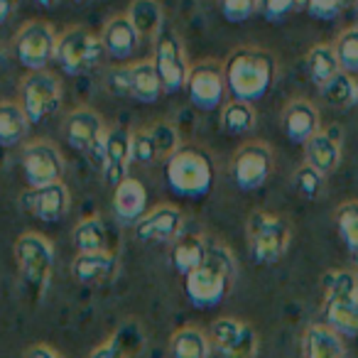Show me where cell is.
<instances>
[{
  "label": "cell",
  "instance_id": "5b68a950",
  "mask_svg": "<svg viewBox=\"0 0 358 358\" xmlns=\"http://www.w3.org/2000/svg\"><path fill=\"white\" fill-rule=\"evenodd\" d=\"M292 241V229L278 214L253 211L248 219V248L258 265H275L285 258Z\"/></svg>",
  "mask_w": 358,
  "mask_h": 358
},
{
  "label": "cell",
  "instance_id": "44dd1931",
  "mask_svg": "<svg viewBox=\"0 0 358 358\" xmlns=\"http://www.w3.org/2000/svg\"><path fill=\"white\" fill-rule=\"evenodd\" d=\"M101 45H103V52L110 59H118V62L130 59L138 52L140 37L125 13L110 15L103 22V27H101Z\"/></svg>",
  "mask_w": 358,
  "mask_h": 358
},
{
  "label": "cell",
  "instance_id": "7dc6e473",
  "mask_svg": "<svg viewBox=\"0 0 358 358\" xmlns=\"http://www.w3.org/2000/svg\"><path fill=\"white\" fill-rule=\"evenodd\" d=\"M74 6H89V3H96V0H69Z\"/></svg>",
  "mask_w": 358,
  "mask_h": 358
},
{
  "label": "cell",
  "instance_id": "52a82bcc",
  "mask_svg": "<svg viewBox=\"0 0 358 358\" xmlns=\"http://www.w3.org/2000/svg\"><path fill=\"white\" fill-rule=\"evenodd\" d=\"M103 45H101V35L84 25H69L59 32L57 40L55 59L59 62L62 71L71 76H79L99 66L101 57H103Z\"/></svg>",
  "mask_w": 358,
  "mask_h": 358
},
{
  "label": "cell",
  "instance_id": "484cf974",
  "mask_svg": "<svg viewBox=\"0 0 358 358\" xmlns=\"http://www.w3.org/2000/svg\"><path fill=\"white\" fill-rule=\"evenodd\" d=\"M304 358H346L343 338L327 324H312L302 336Z\"/></svg>",
  "mask_w": 358,
  "mask_h": 358
},
{
  "label": "cell",
  "instance_id": "bcb514c9",
  "mask_svg": "<svg viewBox=\"0 0 358 358\" xmlns=\"http://www.w3.org/2000/svg\"><path fill=\"white\" fill-rule=\"evenodd\" d=\"M30 3L40 10H52V8L59 6V0H30Z\"/></svg>",
  "mask_w": 358,
  "mask_h": 358
},
{
  "label": "cell",
  "instance_id": "6da1fadb",
  "mask_svg": "<svg viewBox=\"0 0 358 358\" xmlns=\"http://www.w3.org/2000/svg\"><path fill=\"white\" fill-rule=\"evenodd\" d=\"M224 79L236 101L255 103L265 99L278 81V57L265 47H238L226 57Z\"/></svg>",
  "mask_w": 358,
  "mask_h": 358
},
{
  "label": "cell",
  "instance_id": "60d3db41",
  "mask_svg": "<svg viewBox=\"0 0 358 358\" xmlns=\"http://www.w3.org/2000/svg\"><path fill=\"white\" fill-rule=\"evenodd\" d=\"M356 6V0H307L304 10L314 17V20H336L346 10Z\"/></svg>",
  "mask_w": 358,
  "mask_h": 358
},
{
  "label": "cell",
  "instance_id": "9c48e42d",
  "mask_svg": "<svg viewBox=\"0 0 358 358\" xmlns=\"http://www.w3.org/2000/svg\"><path fill=\"white\" fill-rule=\"evenodd\" d=\"M62 133L71 148L94 157L96 164H103V145L108 128H106L99 110L91 106H76L62 120Z\"/></svg>",
  "mask_w": 358,
  "mask_h": 358
},
{
  "label": "cell",
  "instance_id": "ee69618b",
  "mask_svg": "<svg viewBox=\"0 0 358 358\" xmlns=\"http://www.w3.org/2000/svg\"><path fill=\"white\" fill-rule=\"evenodd\" d=\"M25 358H64L62 353H57L52 346H45V343H37V346H30L25 351Z\"/></svg>",
  "mask_w": 358,
  "mask_h": 358
},
{
  "label": "cell",
  "instance_id": "c3c4849f",
  "mask_svg": "<svg viewBox=\"0 0 358 358\" xmlns=\"http://www.w3.org/2000/svg\"><path fill=\"white\" fill-rule=\"evenodd\" d=\"M353 273H356V280H358V260H356V270H353Z\"/></svg>",
  "mask_w": 358,
  "mask_h": 358
},
{
  "label": "cell",
  "instance_id": "f1b7e54d",
  "mask_svg": "<svg viewBox=\"0 0 358 358\" xmlns=\"http://www.w3.org/2000/svg\"><path fill=\"white\" fill-rule=\"evenodd\" d=\"M304 64H307V74H309V79H312V84L319 86V89H324V86L341 71L336 52H334V45H314L312 50L307 52Z\"/></svg>",
  "mask_w": 358,
  "mask_h": 358
},
{
  "label": "cell",
  "instance_id": "4dcf8cb0",
  "mask_svg": "<svg viewBox=\"0 0 358 358\" xmlns=\"http://www.w3.org/2000/svg\"><path fill=\"white\" fill-rule=\"evenodd\" d=\"M74 245L79 250V255L84 253H106L108 250V231H106L103 221L96 219V216H89V219L79 221L74 226Z\"/></svg>",
  "mask_w": 358,
  "mask_h": 358
},
{
  "label": "cell",
  "instance_id": "4fadbf2b",
  "mask_svg": "<svg viewBox=\"0 0 358 358\" xmlns=\"http://www.w3.org/2000/svg\"><path fill=\"white\" fill-rule=\"evenodd\" d=\"M22 174H25L30 189L62 182L64 174V157L52 140H32L20 152Z\"/></svg>",
  "mask_w": 358,
  "mask_h": 358
},
{
  "label": "cell",
  "instance_id": "f35d334b",
  "mask_svg": "<svg viewBox=\"0 0 358 358\" xmlns=\"http://www.w3.org/2000/svg\"><path fill=\"white\" fill-rule=\"evenodd\" d=\"M130 150H133V162L152 164V162H157V159H159L157 145H155L152 133H150L148 125L133 130V135H130Z\"/></svg>",
  "mask_w": 358,
  "mask_h": 358
},
{
  "label": "cell",
  "instance_id": "ffe728a7",
  "mask_svg": "<svg viewBox=\"0 0 358 358\" xmlns=\"http://www.w3.org/2000/svg\"><path fill=\"white\" fill-rule=\"evenodd\" d=\"M25 206L45 224H55V221L64 219L66 211L71 206V194L69 187L64 182H55V185L37 187L30 189L25 196Z\"/></svg>",
  "mask_w": 358,
  "mask_h": 358
},
{
  "label": "cell",
  "instance_id": "9a60e30c",
  "mask_svg": "<svg viewBox=\"0 0 358 358\" xmlns=\"http://www.w3.org/2000/svg\"><path fill=\"white\" fill-rule=\"evenodd\" d=\"M211 343L226 358H255L258 353V334L243 319L221 317L211 324Z\"/></svg>",
  "mask_w": 358,
  "mask_h": 358
},
{
  "label": "cell",
  "instance_id": "e575fe53",
  "mask_svg": "<svg viewBox=\"0 0 358 358\" xmlns=\"http://www.w3.org/2000/svg\"><path fill=\"white\" fill-rule=\"evenodd\" d=\"M334 52H336V59L341 71L356 76L358 74V25L346 27V30L338 32V37L334 40Z\"/></svg>",
  "mask_w": 358,
  "mask_h": 358
},
{
  "label": "cell",
  "instance_id": "5bb4252c",
  "mask_svg": "<svg viewBox=\"0 0 358 358\" xmlns=\"http://www.w3.org/2000/svg\"><path fill=\"white\" fill-rule=\"evenodd\" d=\"M187 94L189 101L201 110H214L224 103L226 96V79H224V64L214 59L196 62L187 79Z\"/></svg>",
  "mask_w": 358,
  "mask_h": 358
},
{
  "label": "cell",
  "instance_id": "83f0119b",
  "mask_svg": "<svg viewBox=\"0 0 358 358\" xmlns=\"http://www.w3.org/2000/svg\"><path fill=\"white\" fill-rule=\"evenodd\" d=\"M30 130L25 110L17 101H0V148H13L22 143Z\"/></svg>",
  "mask_w": 358,
  "mask_h": 358
},
{
  "label": "cell",
  "instance_id": "d6986e66",
  "mask_svg": "<svg viewBox=\"0 0 358 358\" xmlns=\"http://www.w3.org/2000/svg\"><path fill=\"white\" fill-rule=\"evenodd\" d=\"M282 130L289 143L307 145L322 130L317 106L309 99H289L282 108Z\"/></svg>",
  "mask_w": 358,
  "mask_h": 358
},
{
  "label": "cell",
  "instance_id": "8d00e7d4",
  "mask_svg": "<svg viewBox=\"0 0 358 358\" xmlns=\"http://www.w3.org/2000/svg\"><path fill=\"white\" fill-rule=\"evenodd\" d=\"M148 128H150V133H152L155 145H157L159 159H169L174 152L182 150L179 130H177V125H172L169 120H157V123H150Z\"/></svg>",
  "mask_w": 358,
  "mask_h": 358
},
{
  "label": "cell",
  "instance_id": "ba28073f",
  "mask_svg": "<svg viewBox=\"0 0 358 358\" xmlns=\"http://www.w3.org/2000/svg\"><path fill=\"white\" fill-rule=\"evenodd\" d=\"M106 86L110 94L138 103H155L164 96V86L155 71L152 59H140L128 66H118L106 74Z\"/></svg>",
  "mask_w": 358,
  "mask_h": 358
},
{
  "label": "cell",
  "instance_id": "e0dca14e",
  "mask_svg": "<svg viewBox=\"0 0 358 358\" xmlns=\"http://www.w3.org/2000/svg\"><path fill=\"white\" fill-rule=\"evenodd\" d=\"M231 282L234 280H229L226 275L201 265L199 270H194V273H189L185 278V294L194 307L209 309L224 302L226 294L231 292Z\"/></svg>",
  "mask_w": 358,
  "mask_h": 358
},
{
  "label": "cell",
  "instance_id": "8992f818",
  "mask_svg": "<svg viewBox=\"0 0 358 358\" xmlns=\"http://www.w3.org/2000/svg\"><path fill=\"white\" fill-rule=\"evenodd\" d=\"M15 260L25 287L35 297H42L50 287L52 270H55V245L42 234H22L15 241Z\"/></svg>",
  "mask_w": 358,
  "mask_h": 358
},
{
  "label": "cell",
  "instance_id": "2e32d148",
  "mask_svg": "<svg viewBox=\"0 0 358 358\" xmlns=\"http://www.w3.org/2000/svg\"><path fill=\"white\" fill-rule=\"evenodd\" d=\"M185 234V214L172 204L155 206L135 224V236L143 243H174Z\"/></svg>",
  "mask_w": 358,
  "mask_h": 358
},
{
  "label": "cell",
  "instance_id": "836d02e7",
  "mask_svg": "<svg viewBox=\"0 0 358 358\" xmlns=\"http://www.w3.org/2000/svg\"><path fill=\"white\" fill-rule=\"evenodd\" d=\"M334 224L341 236L343 245L358 258V199L343 201L336 211H334Z\"/></svg>",
  "mask_w": 358,
  "mask_h": 358
},
{
  "label": "cell",
  "instance_id": "74e56055",
  "mask_svg": "<svg viewBox=\"0 0 358 358\" xmlns=\"http://www.w3.org/2000/svg\"><path fill=\"white\" fill-rule=\"evenodd\" d=\"M219 3V13L224 15L226 22H248L253 15L260 13V3L263 0H216Z\"/></svg>",
  "mask_w": 358,
  "mask_h": 358
},
{
  "label": "cell",
  "instance_id": "4316f807",
  "mask_svg": "<svg viewBox=\"0 0 358 358\" xmlns=\"http://www.w3.org/2000/svg\"><path fill=\"white\" fill-rule=\"evenodd\" d=\"M206 248H209V243H206L201 236L182 234L172 243V253H169V258H172V268L187 278V275L194 273V270H199L201 265L206 263Z\"/></svg>",
  "mask_w": 358,
  "mask_h": 358
},
{
  "label": "cell",
  "instance_id": "f546056e",
  "mask_svg": "<svg viewBox=\"0 0 358 358\" xmlns=\"http://www.w3.org/2000/svg\"><path fill=\"white\" fill-rule=\"evenodd\" d=\"M221 130L229 135H245L258 125V113H255L253 103H245V101L231 99L229 103L221 106L219 115Z\"/></svg>",
  "mask_w": 358,
  "mask_h": 358
},
{
  "label": "cell",
  "instance_id": "277c9868",
  "mask_svg": "<svg viewBox=\"0 0 358 358\" xmlns=\"http://www.w3.org/2000/svg\"><path fill=\"white\" fill-rule=\"evenodd\" d=\"M17 94H20L17 103L25 110L30 125H40L59 110L62 101H64V86L55 71L42 69L22 76Z\"/></svg>",
  "mask_w": 358,
  "mask_h": 358
},
{
  "label": "cell",
  "instance_id": "603a6c76",
  "mask_svg": "<svg viewBox=\"0 0 358 358\" xmlns=\"http://www.w3.org/2000/svg\"><path fill=\"white\" fill-rule=\"evenodd\" d=\"M120 270V263L113 253H84L76 255V260L71 263V273L79 282L84 285H108L115 280Z\"/></svg>",
  "mask_w": 358,
  "mask_h": 358
},
{
  "label": "cell",
  "instance_id": "7c38bea8",
  "mask_svg": "<svg viewBox=\"0 0 358 358\" xmlns=\"http://www.w3.org/2000/svg\"><path fill=\"white\" fill-rule=\"evenodd\" d=\"M273 167V148L268 143H263V140H248V143H243L236 150L234 162H231V174H234V182L238 189L255 192L270 179Z\"/></svg>",
  "mask_w": 358,
  "mask_h": 358
},
{
  "label": "cell",
  "instance_id": "ac0fdd59",
  "mask_svg": "<svg viewBox=\"0 0 358 358\" xmlns=\"http://www.w3.org/2000/svg\"><path fill=\"white\" fill-rule=\"evenodd\" d=\"M130 135L133 130L123 128V125H113L106 133L103 145V177L110 187H118L120 182L128 179V169L133 162V150H130Z\"/></svg>",
  "mask_w": 358,
  "mask_h": 358
},
{
  "label": "cell",
  "instance_id": "7a4b0ae2",
  "mask_svg": "<svg viewBox=\"0 0 358 358\" xmlns=\"http://www.w3.org/2000/svg\"><path fill=\"white\" fill-rule=\"evenodd\" d=\"M324 285V319L338 336H358V280L351 270H329Z\"/></svg>",
  "mask_w": 358,
  "mask_h": 358
},
{
  "label": "cell",
  "instance_id": "30bf717a",
  "mask_svg": "<svg viewBox=\"0 0 358 358\" xmlns=\"http://www.w3.org/2000/svg\"><path fill=\"white\" fill-rule=\"evenodd\" d=\"M152 64L164 86V94H177V91H182L187 86L192 64L187 59L185 42H182V37H179V32L174 27L164 25L162 35L157 37Z\"/></svg>",
  "mask_w": 358,
  "mask_h": 358
},
{
  "label": "cell",
  "instance_id": "f6af8a7d",
  "mask_svg": "<svg viewBox=\"0 0 358 358\" xmlns=\"http://www.w3.org/2000/svg\"><path fill=\"white\" fill-rule=\"evenodd\" d=\"M13 13H15V0H0V25L10 20Z\"/></svg>",
  "mask_w": 358,
  "mask_h": 358
},
{
  "label": "cell",
  "instance_id": "ab89813d",
  "mask_svg": "<svg viewBox=\"0 0 358 358\" xmlns=\"http://www.w3.org/2000/svg\"><path fill=\"white\" fill-rule=\"evenodd\" d=\"M204 265H206V268H211V270H216V273L226 275L229 280H234L236 273H238V265H236L234 253H231L224 243H209Z\"/></svg>",
  "mask_w": 358,
  "mask_h": 358
},
{
  "label": "cell",
  "instance_id": "d590c367",
  "mask_svg": "<svg viewBox=\"0 0 358 358\" xmlns=\"http://www.w3.org/2000/svg\"><path fill=\"white\" fill-rule=\"evenodd\" d=\"M292 185L294 189H297V194L302 196V199H319L324 192V185H327V177H324L322 172H317V169L312 167V164H299L297 172H294L292 177Z\"/></svg>",
  "mask_w": 358,
  "mask_h": 358
},
{
  "label": "cell",
  "instance_id": "7402d4cb",
  "mask_svg": "<svg viewBox=\"0 0 358 358\" xmlns=\"http://www.w3.org/2000/svg\"><path fill=\"white\" fill-rule=\"evenodd\" d=\"M304 157H307V164H312L324 177L336 172V167L341 164V133H338L336 125L319 130V133L304 145Z\"/></svg>",
  "mask_w": 358,
  "mask_h": 358
},
{
  "label": "cell",
  "instance_id": "b9f144b4",
  "mask_svg": "<svg viewBox=\"0 0 358 358\" xmlns=\"http://www.w3.org/2000/svg\"><path fill=\"white\" fill-rule=\"evenodd\" d=\"M302 8H307V0H263L260 3V13L268 22H282Z\"/></svg>",
  "mask_w": 358,
  "mask_h": 358
},
{
  "label": "cell",
  "instance_id": "8fae6325",
  "mask_svg": "<svg viewBox=\"0 0 358 358\" xmlns=\"http://www.w3.org/2000/svg\"><path fill=\"white\" fill-rule=\"evenodd\" d=\"M57 40H59V35H57L52 22L40 20V17L27 20L15 35V55L20 64L30 71L47 69V64L55 59Z\"/></svg>",
  "mask_w": 358,
  "mask_h": 358
},
{
  "label": "cell",
  "instance_id": "cb8c5ba5",
  "mask_svg": "<svg viewBox=\"0 0 358 358\" xmlns=\"http://www.w3.org/2000/svg\"><path fill=\"white\" fill-rule=\"evenodd\" d=\"M113 211L125 224H138L148 214V189L143 182L128 177L113 189Z\"/></svg>",
  "mask_w": 358,
  "mask_h": 358
},
{
  "label": "cell",
  "instance_id": "1f68e13d",
  "mask_svg": "<svg viewBox=\"0 0 358 358\" xmlns=\"http://www.w3.org/2000/svg\"><path fill=\"white\" fill-rule=\"evenodd\" d=\"M172 358H209L211 356V338L194 327H185L172 334L169 341Z\"/></svg>",
  "mask_w": 358,
  "mask_h": 358
},
{
  "label": "cell",
  "instance_id": "7bdbcfd3",
  "mask_svg": "<svg viewBox=\"0 0 358 358\" xmlns=\"http://www.w3.org/2000/svg\"><path fill=\"white\" fill-rule=\"evenodd\" d=\"M89 358H128V353H125V348L115 338H110V341L96 346Z\"/></svg>",
  "mask_w": 358,
  "mask_h": 358
},
{
  "label": "cell",
  "instance_id": "3957f363",
  "mask_svg": "<svg viewBox=\"0 0 358 358\" xmlns=\"http://www.w3.org/2000/svg\"><path fill=\"white\" fill-rule=\"evenodd\" d=\"M167 187L179 196L199 199L209 194L214 185V162L199 148H182L164 164Z\"/></svg>",
  "mask_w": 358,
  "mask_h": 358
},
{
  "label": "cell",
  "instance_id": "d6a6232c",
  "mask_svg": "<svg viewBox=\"0 0 358 358\" xmlns=\"http://www.w3.org/2000/svg\"><path fill=\"white\" fill-rule=\"evenodd\" d=\"M322 94L336 108H351L353 103H358V79L348 71H338L322 89Z\"/></svg>",
  "mask_w": 358,
  "mask_h": 358
},
{
  "label": "cell",
  "instance_id": "d4e9b609",
  "mask_svg": "<svg viewBox=\"0 0 358 358\" xmlns=\"http://www.w3.org/2000/svg\"><path fill=\"white\" fill-rule=\"evenodd\" d=\"M128 20L133 22L135 32H138L140 42L152 40L157 42V37L164 30V8L159 0H130L128 10H125Z\"/></svg>",
  "mask_w": 358,
  "mask_h": 358
}]
</instances>
